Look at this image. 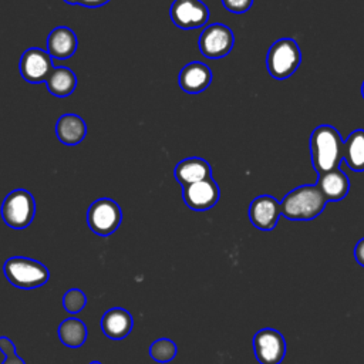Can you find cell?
<instances>
[{
  "label": "cell",
  "mask_w": 364,
  "mask_h": 364,
  "mask_svg": "<svg viewBox=\"0 0 364 364\" xmlns=\"http://www.w3.org/2000/svg\"><path fill=\"white\" fill-rule=\"evenodd\" d=\"M109 0H78V4L84 7H101L107 4Z\"/></svg>",
  "instance_id": "28"
},
{
  "label": "cell",
  "mask_w": 364,
  "mask_h": 364,
  "mask_svg": "<svg viewBox=\"0 0 364 364\" xmlns=\"http://www.w3.org/2000/svg\"><path fill=\"white\" fill-rule=\"evenodd\" d=\"M173 176L182 186H186L212 176V168L206 159L199 156H191L176 164L173 169Z\"/></svg>",
  "instance_id": "17"
},
{
  "label": "cell",
  "mask_w": 364,
  "mask_h": 364,
  "mask_svg": "<svg viewBox=\"0 0 364 364\" xmlns=\"http://www.w3.org/2000/svg\"><path fill=\"white\" fill-rule=\"evenodd\" d=\"M75 33L64 26L55 27L47 37V51L55 60H67L77 50Z\"/></svg>",
  "instance_id": "16"
},
{
  "label": "cell",
  "mask_w": 364,
  "mask_h": 364,
  "mask_svg": "<svg viewBox=\"0 0 364 364\" xmlns=\"http://www.w3.org/2000/svg\"><path fill=\"white\" fill-rule=\"evenodd\" d=\"M316 185L327 202H338L344 199L350 191L348 176L340 168L318 175Z\"/></svg>",
  "instance_id": "15"
},
{
  "label": "cell",
  "mask_w": 364,
  "mask_h": 364,
  "mask_svg": "<svg viewBox=\"0 0 364 364\" xmlns=\"http://www.w3.org/2000/svg\"><path fill=\"white\" fill-rule=\"evenodd\" d=\"M235 44L233 31L220 23L209 24L199 36L198 46L206 58L226 57Z\"/></svg>",
  "instance_id": "7"
},
{
  "label": "cell",
  "mask_w": 364,
  "mask_h": 364,
  "mask_svg": "<svg viewBox=\"0 0 364 364\" xmlns=\"http://www.w3.org/2000/svg\"><path fill=\"white\" fill-rule=\"evenodd\" d=\"M354 259L360 266L364 267V237H361L354 246Z\"/></svg>",
  "instance_id": "26"
},
{
  "label": "cell",
  "mask_w": 364,
  "mask_h": 364,
  "mask_svg": "<svg viewBox=\"0 0 364 364\" xmlns=\"http://www.w3.org/2000/svg\"><path fill=\"white\" fill-rule=\"evenodd\" d=\"M361 95H363V98H364V82H363V85H361Z\"/></svg>",
  "instance_id": "30"
},
{
  "label": "cell",
  "mask_w": 364,
  "mask_h": 364,
  "mask_svg": "<svg viewBox=\"0 0 364 364\" xmlns=\"http://www.w3.org/2000/svg\"><path fill=\"white\" fill-rule=\"evenodd\" d=\"M1 364H26V363L17 353H13V354L4 355V360Z\"/></svg>",
  "instance_id": "27"
},
{
  "label": "cell",
  "mask_w": 364,
  "mask_h": 364,
  "mask_svg": "<svg viewBox=\"0 0 364 364\" xmlns=\"http://www.w3.org/2000/svg\"><path fill=\"white\" fill-rule=\"evenodd\" d=\"M87 304V296L80 289H70L63 296V307L67 313L75 314L80 313Z\"/></svg>",
  "instance_id": "23"
},
{
  "label": "cell",
  "mask_w": 364,
  "mask_h": 364,
  "mask_svg": "<svg viewBox=\"0 0 364 364\" xmlns=\"http://www.w3.org/2000/svg\"><path fill=\"white\" fill-rule=\"evenodd\" d=\"M301 63V53L299 44L293 38H280L274 41L266 57L269 74L276 80L290 77Z\"/></svg>",
  "instance_id": "4"
},
{
  "label": "cell",
  "mask_w": 364,
  "mask_h": 364,
  "mask_svg": "<svg viewBox=\"0 0 364 364\" xmlns=\"http://www.w3.org/2000/svg\"><path fill=\"white\" fill-rule=\"evenodd\" d=\"M179 87L188 94H199L212 82L210 68L200 61H192L183 65L178 78Z\"/></svg>",
  "instance_id": "13"
},
{
  "label": "cell",
  "mask_w": 364,
  "mask_h": 364,
  "mask_svg": "<svg viewBox=\"0 0 364 364\" xmlns=\"http://www.w3.org/2000/svg\"><path fill=\"white\" fill-rule=\"evenodd\" d=\"M0 351L3 353V355H9L16 353V344L11 341V338L1 336L0 337Z\"/></svg>",
  "instance_id": "25"
},
{
  "label": "cell",
  "mask_w": 364,
  "mask_h": 364,
  "mask_svg": "<svg viewBox=\"0 0 364 364\" xmlns=\"http://www.w3.org/2000/svg\"><path fill=\"white\" fill-rule=\"evenodd\" d=\"M343 159L351 171H364V129H355L347 136L344 141Z\"/></svg>",
  "instance_id": "19"
},
{
  "label": "cell",
  "mask_w": 364,
  "mask_h": 364,
  "mask_svg": "<svg viewBox=\"0 0 364 364\" xmlns=\"http://www.w3.org/2000/svg\"><path fill=\"white\" fill-rule=\"evenodd\" d=\"M0 213L11 229H24L31 225L36 215L34 196L26 189H14L3 199Z\"/></svg>",
  "instance_id": "5"
},
{
  "label": "cell",
  "mask_w": 364,
  "mask_h": 364,
  "mask_svg": "<svg viewBox=\"0 0 364 364\" xmlns=\"http://www.w3.org/2000/svg\"><path fill=\"white\" fill-rule=\"evenodd\" d=\"M326 205L327 200L316 183L301 185L284 195L280 210L289 220H311L324 210Z\"/></svg>",
  "instance_id": "2"
},
{
  "label": "cell",
  "mask_w": 364,
  "mask_h": 364,
  "mask_svg": "<svg viewBox=\"0 0 364 364\" xmlns=\"http://www.w3.org/2000/svg\"><path fill=\"white\" fill-rule=\"evenodd\" d=\"M169 16L176 27L191 30L208 23L209 9L202 0H173Z\"/></svg>",
  "instance_id": "9"
},
{
  "label": "cell",
  "mask_w": 364,
  "mask_h": 364,
  "mask_svg": "<svg viewBox=\"0 0 364 364\" xmlns=\"http://www.w3.org/2000/svg\"><path fill=\"white\" fill-rule=\"evenodd\" d=\"M182 198L189 209L195 212H205L218 203L220 198V189L216 181L209 176L199 182L183 186Z\"/></svg>",
  "instance_id": "10"
},
{
  "label": "cell",
  "mask_w": 364,
  "mask_h": 364,
  "mask_svg": "<svg viewBox=\"0 0 364 364\" xmlns=\"http://www.w3.org/2000/svg\"><path fill=\"white\" fill-rule=\"evenodd\" d=\"M68 4H78V0H64Z\"/></svg>",
  "instance_id": "29"
},
{
  "label": "cell",
  "mask_w": 364,
  "mask_h": 364,
  "mask_svg": "<svg viewBox=\"0 0 364 364\" xmlns=\"http://www.w3.org/2000/svg\"><path fill=\"white\" fill-rule=\"evenodd\" d=\"M122 222L119 205L109 198L94 200L87 210V223L92 233L98 236L112 235Z\"/></svg>",
  "instance_id": "6"
},
{
  "label": "cell",
  "mask_w": 364,
  "mask_h": 364,
  "mask_svg": "<svg viewBox=\"0 0 364 364\" xmlns=\"http://www.w3.org/2000/svg\"><path fill=\"white\" fill-rule=\"evenodd\" d=\"M253 351L260 364H280L286 355V340L276 328H262L253 336Z\"/></svg>",
  "instance_id": "8"
},
{
  "label": "cell",
  "mask_w": 364,
  "mask_h": 364,
  "mask_svg": "<svg viewBox=\"0 0 364 364\" xmlns=\"http://www.w3.org/2000/svg\"><path fill=\"white\" fill-rule=\"evenodd\" d=\"M48 92L55 97H67L77 87V75L68 67H54L46 80Z\"/></svg>",
  "instance_id": "20"
},
{
  "label": "cell",
  "mask_w": 364,
  "mask_h": 364,
  "mask_svg": "<svg viewBox=\"0 0 364 364\" xmlns=\"http://www.w3.org/2000/svg\"><path fill=\"white\" fill-rule=\"evenodd\" d=\"M250 223L260 230H273L282 216L280 202L272 195L256 196L247 210Z\"/></svg>",
  "instance_id": "12"
},
{
  "label": "cell",
  "mask_w": 364,
  "mask_h": 364,
  "mask_svg": "<svg viewBox=\"0 0 364 364\" xmlns=\"http://www.w3.org/2000/svg\"><path fill=\"white\" fill-rule=\"evenodd\" d=\"M87 326L77 317H68L58 326V338L70 348L81 347L87 340Z\"/></svg>",
  "instance_id": "21"
},
{
  "label": "cell",
  "mask_w": 364,
  "mask_h": 364,
  "mask_svg": "<svg viewBox=\"0 0 364 364\" xmlns=\"http://www.w3.org/2000/svg\"><path fill=\"white\" fill-rule=\"evenodd\" d=\"M3 273L14 287L24 290L40 287L50 279L46 264L24 256L9 257L3 264Z\"/></svg>",
  "instance_id": "3"
},
{
  "label": "cell",
  "mask_w": 364,
  "mask_h": 364,
  "mask_svg": "<svg viewBox=\"0 0 364 364\" xmlns=\"http://www.w3.org/2000/svg\"><path fill=\"white\" fill-rule=\"evenodd\" d=\"M90 364H101V363H100V361H91Z\"/></svg>",
  "instance_id": "31"
},
{
  "label": "cell",
  "mask_w": 364,
  "mask_h": 364,
  "mask_svg": "<svg viewBox=\"0 0 364 364\" xmlns=\"http://www.w3.org/2000/svg\"><path fill=\"white\" fill-rule=\"evenodd\" d=\"M134 327L131 313L122 307H112L107 310L101 318V330L111 340L125 338Z\"/></svg>",
  "instance_id": "14"
},
{
  "label": "cell",
  "mask_w": 364,
  "mask_h": 364,
  "mask_svg": "<svg viewBox=\"0 0 364 364\" xmlns=\"http://www.w3.org/2000/svg\"><path fill=\"white\" fill-rule=\"evenodd\" d=\"M55 135L64 145H77L87 135L85 121L77 114H64L57 119Z\"/></svg>",
  "instance_id": "18"
},
{
  "label": "cell",
  "mask_w": 364,
  "mask_h": 364,
  "mask_svg": "<svg viewBox=\"0 0 364 364\" xmlns=\"http://www.w3.org/2000/svg\"><path fill=\"white\" fill-rule=\"evenodd\" d=\"M53 57L48 54V51L41 50L38 47H30L27 48L18 63V70L24 81L27 82H46L47 77L53 71Z\"/></svg>",
  "instance_id": "11"
},
{
  "label": "cell",
  "mask_w": 364,
  "mask_h": 364,
  "mask_svg": "<svg viewBox=\"0 0 364 364\" xmlns=\"http://www.w3.org/2000/svg\"><path fill=\"white\" fill-rule=\"evenodd\" d=\"M343 152L344 141L333 125L323 124L313 129L310 135V155L317 175L340 168Z\"/></svg>",
  "instance_id": "1"
},
{
  "label": "cell",
  "mask_w": 364,
  "mask_h": 364,
  "mask_svg": "<svg viewBox=\"0 0 364 364\" xmlns=\"http://www.w3.org/2000/svg\"><path fill=\"white\" fill-rule=\"evenodd\" d=\"M178 347L171 338H158L149 346V355L158 363H169L176 357Z\"/></svg>",
  "instance_id": "22"
},
{
  "label": "cell",
  "mask_w": 364,
  "mask_h": 364,
  "mask_svg": "<svg viewBox=\"0 0 364 364\" xmlns=\"http://www.w3.org/2000/svg\"><path fill=\"white\" fill-rule=\"evenodd\" d=\"M222 4L228 11L235 14H242L252 7L253 0H222Z\"/></svg>",
  "instance_id": "24"
}]
</instances>
